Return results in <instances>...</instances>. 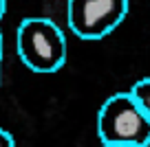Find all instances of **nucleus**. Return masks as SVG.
Instances as JSON below:
<instances>
[{
    "label": "nucleus",
    "mask_w": 150,
    "mask_h": 147,
    "mask_svg": "<svg viewBox=\"0 0 150 147\" xmlns=\"http://www.w3.org/2000/svg\"><path fill=\"white\" fill-rule=\"evenodd\" d=\"M97 136L102 145L150 147V119L130 92H117L108 97L97 112Z\"/></svg>",
    "instance_id": "nucleus-1"
},
{
    "label": "nucleus",
    "mask_w": 150,
    "mask_h": 147,
    "mask_svg": "<svg viewBox=\"0 0 150 147\" xmlns=\"http://www.w3.org/2000/svg\"><path fill=\"white\" fill-rule=\"evenodd\" d=\"M18 57L33 73H55L66 62L62 29L47 18H27L16 31Z\"/></svg>",
    "instance_id": "nucleus-2"
},
{
    "label": "nucleus",
    "mask_w": 150,
    "mask_h": 147,
    "mask_svg": "<svg viewBox=\"0 0 150 147\" xmlns=\"http://www.w3.org/2000/svg\"><path fill=\"white\" fill-rule=\"evenodd\" d=\"M126 0H71L66 5L69 29L82 40H102L128 15Z\"/></svg>",
    "instance_id": "nucleus-3"
},
{
    "label": "nucleus",
    "mask_w": 150,
    "mask_h": 147,
    "mask_svg": "<svg viewBox=\"0 0 150 147\" xmlns=\"http://www.w3.org/2000/svg\"><path fill=\"white\" fill-rule=\"evenodd\" d=\"M128 92H130V97L135 99V103L141 108V112L150 119V77L139 79Z\"/></svg>",
    "instance_id": "nucleus-4"
},
{
    "label": "nucleus",
    "mask_w": 150,
    "mask_h": 147,
    "mask_svg": "<svg viewBox=\"0 0 150 147\" xmlns=\"http://www.w3.org/2000/svg\"><path fill=\"white\" fill-rule=\"evenodd\" d=\"M0 147H16V141L7 130L0 127Z\"/></svg>",
    "instance_id": "nucleus-5"
},
{
    "label": "nucleus",
    "mask_w": 150,
    "mask_h": 147,
    "mask_svg": "<svg viewBox=\"0 0 150 147\" xmlns=\"http://www.w3.org/2000/svg\"><path fill=\"white\" fill-rule=\"evenodd\" d=\"M5 13H7V2H5V0H0V20L5 18Z\"/></svg>",
    "instance_id": "nucleus-6"
},
{
    "label": "nucleus",
    "mask_w": 150,
    "mask_h": 147,
    "mask_svg": "<svg viewBox=\"0 0 150 147\" xmlns=\"http://www.w3.org/2000/svg\"><path fill=\"white\" fill-rule=\"evenodd\" d=\"M2 53H5V40H2V33H0V62H2Z\"/></svg>",
    "instance_id": "nucleus-7"
},
{
    "label": "nucleus",
    "mask_w": 150,
    "mask_h": 147,
    "mask_svg": "<svg viewBox=\"0 0 150 147\" xmlns=\"http://www.w3.org/2000/svg\"><path fill=\"white\" fill-rule=\"evenodd\" d=\"M102 147H132V145H102Z\"/></svg>",
    "instance_id": "nucleus-8"
},
{
    "label": "nucleus",
    "mask_w": 150,
    "mask_h": 147,
    "mask_svg": "<svg viewBox=\"0 0 150 147\" xmlns=\"http://www.w3.org/2000/svg\"><path fill=\"white\" fill-rule=\"evenodd\" d=\"M0 79H2V73H0Z\"/></svg>",
    "instance_id": "nucleus-9"
}]
</instances>
